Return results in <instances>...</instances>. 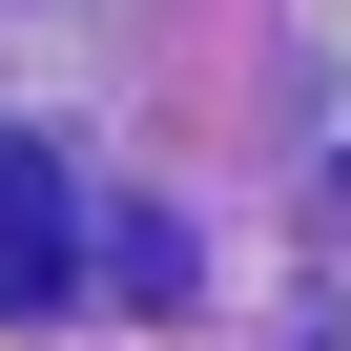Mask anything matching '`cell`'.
<instances>
[{
	"label": "cell",
	"mask_w": 351,
	"mask_h": 351,
	"mask_svg": "<svg viewBox=\"0 0 351 351\" xmlns=\"http://www.w3.org/2000/svg\"><path fill=\"white\" fill-rule=\"evenodd\" d=\"M62 269H83V186L42 145H0V310H62Z\"/></svg>",
	"instance_id": "6da1fadb"
}]
</instances>
